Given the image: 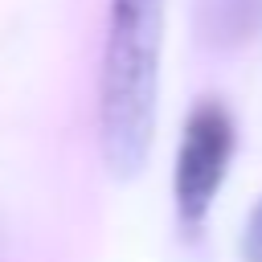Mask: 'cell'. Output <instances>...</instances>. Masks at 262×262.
<instances>
[{
    "label": "cell",
    "instance_id": "obj_3",
    "mask_svg": "<svg viewBox=\"0 0 262 262\" xmlns=\"http://www.w3.org/2000/svg\"><path fill=\"white\" fill-rule=\"evenodd\" d=\"M237 254H242V262H262V201H258V205L246 213V221H242Z\"/></svg>",
    "mask_w": 262,
    "mask_h": 262
},
{
    "label": "cell",
    "instance_id": "obj_2",
    "mask_svg": "<svg viewBox=\"0 0 262 262\" xmlns=\"http://www.w3.org/2000/svg\"><path fill=\"white\" fill-rule=\"evenodd\" d=\"M233 115L217 98H201L180 131L176 147V168H172V201H176V221L196 233L225 184L229 160H233Z\"/></svg>",
    "mask_w": 262,
    "mask_h": 262
},
{
    "label": "cell",
    "instance_id": "obj_1",
    "mask_svg": "<svg viewBox=\"0 0 262 262\" xmlns=\"http://www.w3.org/2000/svg\"><path fill=\"white\" fill-rule=\"evenodd\" d=\"M164 0H111L98 70V147L111 176L131 180L156 135Z\"/></svg>",
    "mask_w": 262,
    "mask_h": 262
}]
</instances>
